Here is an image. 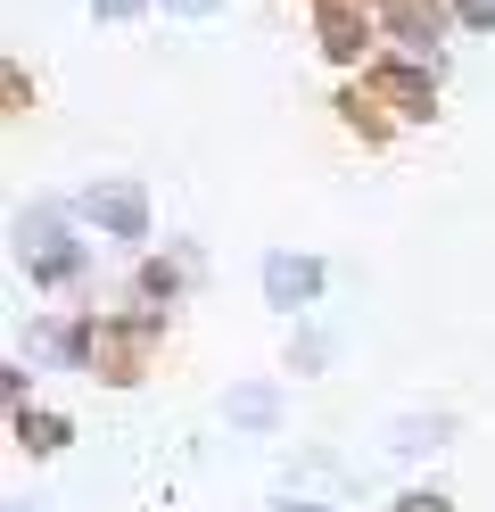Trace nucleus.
<instances>
[{
    "label": "nucleus",
    "mask_w": 495,
    "mask_h": 512,
    "mask_svg": "<svg viewBox=\"0 0 495 512\" xmlns=\"http://www.w3.org/2000/svg\"><path fill=\"white\" fill-rule=\"evenodd\" d=\"M363 91H380V108H396V116L438 108V83H429V67H413V58H372V67H363Z\"/></svg>",
    "instance_id": "7ed1b4c3"
},
{
    "label": "nucleus",
    "mask_w": 495,
    "mask_h": 512,
    "mask_svg": "<svg viewBox=\"0 0 495 512\" xmlns=\"http://www.w3.org/2000/svg\"><path fill=\"white\" fill-rule=\"evenodd\" d=\"M17 446H25V455H58V446H66V422H58V413H17Z\"/></svg>",
    "instance_id": "6e6552de"
},
{
    "label": "nucleus",
    "mask_w": 495,
    "mask_h": 512,
    "mask_svg": "<svg viewBox=\"0 0 495 512\" xmlns=\"http://www.w3.org/2000/svg\"><path fill=\"white\" fill-rule=\"evenodd\" d=\"M372 9L388 17L396 42H413V50L438 58V42H446V0H372Z\"/></svg>",
    "instance_id": "39448f33"
},
{
    "label": "nucleus",
    "mask_w": 495,
    "mask_h": 512,
    "mask_svg": "<svg viewBox=\"0 0 495 512\" xmlns=\"http://www.w3.org/2000/svg\"><path fill=\"white\" fill-rule=\"evenodd\" d=\"M17 256H25V273L42 281V290H66V281L83 273V248L66 240V223H58L50 207H33V215L17 223Z\"/></svg>",
    "instance_id": "f03ea898"
},
{
    "label": "nucleus",
    "mask_w": 495,
    "mask_h": 512,
    "mask_svg": "<svg viewBox=\"0 0 495 512\" xmlns=\"http://www.w3.org/2000/svg\"><path fill=\"white\" fill-rule=\"evenodd\" d=\"M314 42L339 58V67H355L363 58V0H314Z\"/></svg>",
    "instance_id": "423d86ee"
},
{
    "label": "nucleus",
    "mask_w": 495,
    "mask_h": 512,
    "mask_svg": "<svg viewBox=\"0 0 495 512\" xmlns=\"http://www.w3.org/2000/svg\"><path fill=\"white\" fill-rule=\"evenodd\" d=\"M264 290H273V306H306L322 290V265L314 256H264Z\"/></svg>",
    "instance_id": "0eeeda50"
},
{
    "label": "nucleus",
    "mask_w": 495,
    "mask_h": 512,
    "mask_svg": "<svg viewBox=\"0 0 495 512\" xmlns=\"http://www.w3.org/2000/svg\"><path fill=\"white\" fill-rule=\"evenodd\" d=\"M454 9L471 17V25H487V34H495V0H454Z\"/></svg>",
    "instance_id": "9b49d317"
},
{
    "label": "nucleus",
    "mask_w": 495,
    "mask_h": 512,
    "mask_svg": "<svg viewBox=\"0 0 495 512\" xmlns=\"http://www.w3.org/2000/svg\"><path fill=\"white\" fill-rule=\"evenodd\" d=\"M75 215L108 223L116 240H149V207H141V182H91L83 199H75Z\"/></svg>",
    "instance_id": "20e7f679"
},
{
    "label": "nucleus",
    "mask_w": 495,
    "mask_h": 512,
    "mask_svg": "<svg viewBox=\"0 0 495 512\" xmlns=\"http://www.w3.org/2000/svg\"><path fill=\"white\" fill-rule=\"evenodd\" d=\"M165 9H174V17H215L223 0H165Z\"/></svg>",
    "instance_id": "f8f14e48"
},
{
    "label": "nucleus",
    "mask_w": 495,
    "mask_h": 512,
    "mask_svg": "<svg viewBox=\"0 0 495 512\" xmlns=\"http://www.w3.org/2000/svg\"><path fill=\"white\" fill-rule=\"evenodd\" d=\"M157 331H165V314L149 306V314H124V323H91V331H75L66 347L99 372V380H116V389H132V380L149 372V347H157Z\"/></svg>",
    "instance_id": "f257e3e1"
},
{
    "label": "nucleus",
    "mask_w": 495,
    "mask_h": 512,
    "mask_svg": "<svg viewBox=\"0 0 495 512\" xmlns=\"http://www.w3.org/2000/svg\"><path fill=\"white\" fill-rule=\"evenodd\" d=\"M339 108H347V124H355L363 141H388V116H380V91H347Z\"/></svg>",
    "instance_id": "1a4fd4ad"
},
{
    "label": "nucleus",
    "mask_w": 495,
    "mask_h": 512,
    "mask_svg": "<svg viewBox=\"0 0 495 512\" xmlns=\"http://www.w3.org/2000/svg\"><path fill=\"white\" fill-rule=\"evenodd\" d=\"M132 9H141V0H99V17H132Z\"/></svg>",
    "instance_id": "4468645a"
},
{
    "label": "nucleus",
    "mask_w": 495,
    "mask_h": 512,
    "mask_svg": "<svg viewBox=\"0 0 495 512\" xmlns=\"http://www.w3.org/2000/svg\"><path fill=\"white\" fill-rule=\"evenodd\" d=\"M273 512H322V504H273Z\"/></svg>",
    "instance_id": "2eb2a0df"
},
{
    "label": "nucleus",
    "mask_w": 495,
    "mask_h": 512,
    "mask_svg": "<svg viewBox=\"0 0 495 512\" xmlns=\"http://www.w3.org/2000/svg\"><path fill=\"white\" fill-rule=\"evenodd\" d=\"M396 512H446V496H405Z\"/></svg>",
    "instance_id": "ddd939ff"
},
{
    "label": "nucleus",
    "mask_w": 495,
    "mask_h": 512,
    "mask_svg": "<svg viewBox=\"0 0 495 512\" xmlns=\"http://www.w3.org/2000/svg\"><path fill=\"white\" fill-rule=\"evenodd\" d=\"M174 281H182L174 265H149V273H141V290H149V298H174Z\"/></svg>",
    "instance_id": "9d476101"
}]
</instances>
